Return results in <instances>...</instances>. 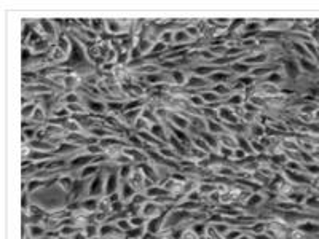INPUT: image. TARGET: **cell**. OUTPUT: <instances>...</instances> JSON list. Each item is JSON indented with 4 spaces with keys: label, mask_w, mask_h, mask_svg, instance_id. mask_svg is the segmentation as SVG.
I'll return each mask as SVG.
<instances>
[{
    "label": "cell",
    "mask_w": 319,
    "mask_h": 239,
    "mask_svg": "<svg viewBox=\"0 0 319 239\" xmlns=\"http://www.w3.org/2000/svg\"><path fill=\"white\" fill-rule=\"evenodd\" d=\"M93 239H104V237H101V236H96V237H93Z\"/></svg>",
    "instance_id": "b9f144b4"
},
{
    "label": "cell",
    "mask_w": 319,
    "mask_h": 239,
    "mask_svg": "<svg viewBox=\"0 0 319 239\" xmlns=\"http://www.w3.org/2000/svg\"><path fill=\"white\" fill-rule=\"evenodd\" d=\"M147 234L146 231V226H140V228H133V230H129L128 233H125V239H144V236Z\"/></svg>",
    "instance_id": "d6a6232c"
},
{
    "label": "cell",
    "mask_w": 319,
    "mask_h": 239,
    "mask_svg": "<svg viewBox=\"0 0 319 239\" xmlns=\"http://www.w3.org/2000/svg\"><path fill=\"white\" fill-rule=\"evenodd\" d=\"M262 82H267V83H271L274 86H281L284 82H286V75L282 70H273L271 73L267 75V78L265 80H262Z\"/></svg>",
    "instance_id": "d6986e66"
},
{
    "label": "cell",
    "mask_w": 319,
    "mask_h": 239,
    "mask_svg": "<svg viewBox=\"0 0 319 239\" xmlns=\"http://www.w3.org/2000/svg\"><path fill=\"white\" fill-rule=\"evenodd\" d=\"M48 233V230L43 225H27L24 226V234H29L26 237H32V239H42L45 237ZM24 237V239H26Z\"/></svg>",
    "instance_id": "5bb4252c"
},
{
    "label": "cell",
    "mask_w": 319,
    "mask_h": 239,
    "mask_svg": "<svg viewBox=\"0 0 319 239\" xmlns=\"http://www.w3.org/2000/svg\"><path fill=\"white\" fill-rule=\"evenodd\" d=\"M238 239H254V236H252V234H246V233H243V234H241Z\"/></svg>",
    "instance_id": "60d3db41"
},
{
    "label": "cell",
    "mask_w": 319,
    "mask_h": 239,
    "mask_svg": "<svg viewBox=\"0 0 319 239\" xmlns=\"http://www.w3.org/2000/svg\"><path fill=\"white\" fill-rule=\"evenodd\" d=\"M158 40L163 42V43H166L168 47H172L174 45V29H169V27L168 29H163L160 32Z\"/></svg>",
    "instance_id": "f1b7e54d"
},
{
    "label": "cell",
    "mask_w": 319,
    "mask_h": 239,
    "mask_svg": "<svg viewBox=\"0 0 319 239\" xmlns=\"http://www.w3.org/2000/svg\"><path fill=\"white\" fill-rule=\"evenodd\" d=\"M187 99H189L190 105L193 108H198V110H201V108L207 107L204 99H203V96L200 93H189V94H187Z\"/></svg>",
    "instance_id": "ffe728a7"
},
{
    "label": "cell",
    "mask_w": 319,
    "mask_h": 239,
    "mask_svg": "<svg viewBox=\"0 0 319 239\" xmlns=\"http://www.w3.org/2000/svg\"><path fill=\"white\" fill-rule=\"evenodd\" d=\"M96 161V156L93 155H88V153H79L70 158L69 161V168L72 169H83L85 166L88 165H93V163Z\"/></svg>",
    "instance_id": "ba28073f"
},
{
    "label": "cell",
    "mask_w": 319,
    "mask_h": 239,
    "mask_svg": "<svg viewBox=\"0 0 319 239\" xmlns=\"http://www.w3.org/2000/svg\"><path fill=\"white\" fill-rule=\"evenodd\" d=\"M198 193L201 194V196H209V194H212L217 190V183H211V182H201L198 183Z\"/></svg>",
    "instance_id": "d4e9b609"
},
{
    "label": "cell",
    "mask_w": 319,
    "mask_h": 239,
    "mask_svg": "<svg viewBox=\"0 0 319 239\" xmlns=\"http://www.w3.org/2000/svg\"><path fill=\"white\" fill-rule=\"evenodd\" d=\"M227 69L232 72L235 75V78H236V77H243V75H249V72H251L252 67L247 66V64L243 62V61H235V62L230 64Z\"/></svg>",
    "instance_id": "9a60e30c"
},
{
    "label": "cell",
    "mask_w": 319,
    "mask_h": 239,
    "mask_svg": "<svg viewBox=\"0 0 319 239\" xmlns=\"http://www.w3.org/2000/svg\"><path fill=\"white\" fill-rule=\"evenodd\" d=\"M91 30H94L97 35H101V34H104L105 32V19H102V18H93L91 19V27H90Z\"/></svg>",
    "instance_id": "1f68e13d"
},
{
    "label": "cell",
    "mask_w": 319,
    "mask_h": 239,
    "mask_svg": "<svg viewBox=\"0 0 319 239\" xmlns=\"http://www.w3.org/2000/svg\"><path fill=\"white\" fill-rule=\"evenodd\" d=\"M36 26H37L40 34L45 37L47 40H50L51 43H56L61 32H59V27L56 26V23H54L53 19H45V18L37 19Z\"/></svg>",
    "instance_id": "6da1fadb"
},
{
    "label": "cell",
    "mask_w": 319,
    "mask_h": 239,
    "mask_svg": "<svg viewBox=\"0 0 319 239\" xmlns=\"http://www.w3.org/2000/svg\"><path fill=\"white\" fill-rule=\"evenodd\" d=\"M281 66H282V72L286 75V78L295 80L300 75V64H299V61L286 58L284 61H281Z\"/></svg>",
    "instance_id": "5b68a950"
},
{
    "label": "cell",
    "mask_w": 319,
    "mask_h": 239,
    "mask_svg": "<svg viewBox=\"0 0 319 239\" xmlns=\"http://www.w3.org/2000/svg\"><path fill=\"white\" fill-rule=\"evenodd\" d=\"M99 171H101L99 165H97V163H93V165H88V166H85L83 169L79 171V179H83V180L93 179Z\"/></svg>",
    "instance_id": "ac0fdd59"
},
{
    "label": "cell",
    "mask_w": 319,
    "mask_h": 239,
    "mask_svg": "<svg viewBox=\"0 0 319 239\" xmlns=\"http://www.w3.org/2000/svg\"><path fill=\"white\" fill-rule=\"evenodd\" d=\"M147 220L142 214H137V215H131L129 217V222L131 225H133V228H140V226H146L147 225Z\"/></svg>",
    "instance_id": "d590c367"
},
{
    "label": "cell",
    "mask_w": 319,
    "mask_h": 239,
    "mask_svg": "<svg viewBox=\"0 0 319 239\" xmlns=\"http://www.w3.org/2000/svg\"><path fill=\"white\" fill-rule=\"evenodd\" d=\"M265 201V196H263L262 193L256 191V193H251V196L246 200L244 206L249 209H254V208H259V206H262V203Z\"/></svg>",
    "instance_id": "44dd1931"
},
{
    "label": "cell",
    "mask_w": 319,
    "mask_h": 239,
    "mask_svg": "<svg viewBox=\"0 0 319 239\" xmlns=\"http://www.w3.org/2000/svg\"><path fill=\"white\" fill-rule=\"evenodd\" d=\"M254 239H274L273 236H270L268 233H263V234H256Z\"/></svg>",
    "instance_id": "ab89813d"
},
{
    "label": "cell",
    "mask_w": 319,
    "mask_h": 239,
    "mask_svg": "<svg viewBox=\"0 0 319 239\" xmlns=\"http://www.w3.org/2000/svg\"><path fill=\"white\" fill-rule=\"evenodd\" d=\"M190 230L198 236V237H204L206 234H207V231H209V226H207V223L203 220V222H193L192 223V226H190Z\"/></svg>",
    "instance_id": "484cf974"
},
{
    "label": "cell",
    "mask_w": 319,
    "mask_h": 239,
    "mask_svg": "<svg viewBox=\"0 0 319 239\" xmlns=\"http://www.w3.org/2000/svg\"><path fill=\"white\" fill-rule=\"evenodd\" d=\"M249 231L252 236L256 234H263V233H268V222L265 220H257L249 226Z\"/></svg>",
    "instance_id": "cb8c5ba5"
},
{
    "label": "cell",
    "mask_w": 319,
    "mask_h": 239,
    "mask_svg": "<svg viewBox=\"0 0 319 239\" xmlns=\"http://www.w3.org/2000/svg\"><path fill=\"white\" fill-rule=\"evenodd\" d=\"M61 102H62L64 105H70V104H80V102H83V101H82L80 94L77 93V91H67V93H65V94L62 96Z\"/></svg>",
    "instance_id": "4316f807"
},
{
    "label": "cell",
    "mask_w": 319,
    "mask_h": 239,
    "mask_svg": "<svg viewBox=\"0 0 319 239\" xmlns=\"http://www.w3.org/2000/svg\"><path fill=\"white\" fill-rule=\"evenodd\" d=\"M181 239H200V237H198V236H196V234L190 230V228H184Z\"/></svg>",
    "instance_id": "74e56055"
},
{
    "label": "cell",
    "mask_w": 319,
    "mask_h": 239,
    "mask_svg": "<svg viewBox=\"0 0 319 239\" xmlns=\"http://www.w3.org/2000/svg\"><path fill=\"white\" fill-rule=\"evenodd\" d=\"M45 122H47V110L42 104H39L34 115H32V118H30V123H34V125L39 126V123H45Z\"/></svg>",
    "instance_id": "603a6c76"
},
{
    "label": "cell",
    "mask_w": 319,
    "mask_h": 239,
    "mask_svg": "<svg viewBox=\"0 0 319 239\" xmlns=\"http://www.w3.org/2000/svg\"><path fill=\"white\" fill-rule=\"evenodd\" d=\"M164 215H166V212L161 214V215H158V217H153V219H149V220H147V225H146V231H147V234L155 236V234H158V233L163 231Z\"/></svg>",
    "instance_id": "9c48e42d"
},
{
    "label": "cell",
    "mask_w": 319,
    "mask_h": 239,
    "mask_svg": "<svg viewBox=\"0 0 319 239\" xmlns=\"http://www.w3.org/2000/svg\"><path fill=\"white\" fill-rule=\"evenodd\" d=\"M153 137L161 140V142L168 144V137H169V129H168V125L164 123H153L150 126V131H149Z\"/></svg>",
    "instance_id": "8fae6325"
},
{
    "label": "cell",
    "mask_w": 319,
    "mask_h": 239,
    "mask_svg": "<svg viewBox=\"0 0 319 239\" xmlns=\"http://www.w3.org/2000/svg\"><path fill=\"white\" fill-rule=\"evenodd\" d=\"M70 239H88V237H86V234L83 233V230H79V231H77V233H75Z\"/></svg>",
    "instance_id": "f35d334b"
},
{
    "label": "cell",
    "mask_w": 319,
    "mask_h": 239,
    "mask_svg": "<svg viewBox=\"0 0 319 239\" xmlns=\"http://www.w3.org/2000/svg\"><path fill=\"white\" fill-rule=\"evenodd\" d=\"M195 42L196 40L189 35V32L185 30V27L174 29V45L185 47V45H190V43H195Z\"/></svg>",
    "instance_id": "7c38bea8"
},
{
    "label": "cell",
    "mask_w": 319,
    "mask_h": 239,
    "mask_svg": "<svg viewBox=\"0 0 319 239\" xmlns=\"http://www.w3.org/2000/svg\"><path fill=\"white\" fill-rule=\"evenodd\" d=\"M120 176L118 171H111L105 176V190H104V196H111V194L117 193L120 190Z\"/></svg>",
    "instance_id": "8992f818"
},
{
    "label": "cell",
    "mask_w": 319,
    "mask_h": 239,
    "mask_svg": "<svg viewBox=\"0 0 319 239\" xmlns=\"http://www.w3.org/2000/svg\"><path fill=\"white\" fill-rule=\"evenodd\" d=\"M26 239H32V237H26Z\"/></svg>",
    "instance_id": "7bdbcfd3"
},
{
    "label": "cell",
    "mask_w": 319,
    "mask_h": 239,
    "mask_svg": "<svg viewBox=\"0 0 319 239\" xmlns=\"http://www.w3.org/2000/svg\"><path fill=\"white\" fill-rule=\"evenodd\" d=\"M83 104L90 115H104L107 113V102L99 101L96 97H86L83 99Z\"/></svg>",
    "instance_id": "277c9868"
},
{
    "label": "cell",
    "mask_w": 319,
    "mask_h": 239,
    "mask_svg": "<svg viewBox=\"0 0 319 239\" xmlns=\"http://www.w3.org/2000/svg\"><path fill=\"white\" fill-rule=\"evenodd\" d=\"M118 193H120V196H122V201L128 204L131 200L134 198V194L137 193V190H136V187L129 180H122V182H120V190H118Z\"/></svg>",
    "instance_id": "30bf717a"
},
{
    "label": "cell",
    "mask_w": 319,
    "mask_h": 239,
    "mask_svg": "<svg viewBox=\"0 0 319 239\" xmlns=\"http://www.w3.org/2000/svg\"><path fill=\"white\" fill-rule=\"evenodd\" d=\"M166 125L174 126L178 129H182V131H189L190 129V113L185 115V113H181V112H171Z\"/></svg>",
    "instance_id": "3957f363"
},
{
    "label": "cell",
    "mask_w": 319,
    "mask_h": 239,
    "mask_svg": "<svg viewBox=\"0 0 319 239\" xmlns=\"http://www.w3.org/2000/svg\"><path fill=\"white\" fill-rule=\"evenodd\" d=\"M105 171H99L96 176L90 180L86 188V196L91 198H101L104 196V190H105Z\"/></svg>",
    "instance_id": "7a4b0ae2"
},
{
    "label": "cell",
    "mask_w": 319,
    "mask_h": 239,
    "mask_svg": "<svg viewBox=\"0 0 319 239\" xmlns=\"http://www.w3.org/2000/svg\"><path fill=\"white\" fill-rule=\"evenodd\" d=\"M133 171H134V166L133 165H123L118 168V176H120V180H129V177L133 176Z\"/></svg>",
    "instance_id": "836d02e7"
},
{
    "label": "cell",
    "mask_w": 319,
    "mask_h": 239,
    "mask_svg": "<svg viewBox=\"0 0 319 239\" xmlns=\"http://www.w3.org/2000/svg\"><path fill=\"white\" fill-rule=\"evenodd\" d=\"M212 90L222 97V99H227V97L233 93L232 90V85H214L212 86Z\"/></svg>",
    "instance_id": "4dcf8cb0"
},
{
    "label": "cell",
    "mask_w": 319,
    "mask_h": 239,
    "mask_svg": "<svg viewBox=\"0 0 319 239\" xmlns=\"http://www.w3.org/2000/svg\"><path fill=\"white\" fill-rule=\"evenodd\" d=\"M246 93H232L227 99H225V104L230 105V107H243L246 104Z\"/></svg>",
    "instance_id": "e0dca14e"
},
{
    "label": "cell",
    "mask_w": 319,
    "mask_h": 239,
    "mask_svg": "<svg viewBox=\"0 0 319 239\" xmlns=\"http://www.w3.org/2000/svg\"><path fill=\"white\" fill-rule=\"evenodd\" d=\"M164 209L163 206H160L158 203H155L153 200L147 201L144 206H142V209H140V214L146 217V219H153V217H158L161 214H164Z\"/></svg>",
    "instance_id": "52a82bcc"
},
{
    "label": "cell",
    "mask_w": 319,
    "mask_h": 239,
    "mask_svg": "<svg viewBox=\"0 0 319 239\" xmlns=\"http://www.w3.org/2000/svg\"><path fill=\"white\" fill-rule=\"evenodd\" d=\"M243 233H244V230H241V228H232V230L225 234V239H238Z\"/></svg>",
    "instance_id": "8d00e7d4"
},
{
    "label": "cell",
    "mask_w": 319,
    "mask_h": 239,
    "mask_svg": "<svg viewBox=\"0 0 319 239\" xmlns=\"http://www.w3.org/2000/svg\"><path fill=\"white\" fill-rule=\"evenodd\" d=\"M211 230L214 231V234H217L219 237H225V234L232 230V226H230V223H227L225 220L222 222H217V223H212L211 225Z\"/></svg>",
    "instance_id": "7402d4cb"
},
{
    "label": "cell",
    "mask_w": 319,
    "mask_h": 239,
    "mask_svg": "<svg viewBox=\"0 0 319 239\" xmlns=\"http://www.w3.org/2000/svg\"><path fill=\"white\" fill-rule=\"evenodd\" d=\"M150 126H152V125L147 122V120H146L144 116H140V118L137 120V122L134 123L133 128H134V131H136V133H144V131H150Z\"/></svg>",
    "instance_id": "e575fe53"
},
{
    "label": "cell",
    "mask_w": 319,
    "mask_h": 239,
    "mask_svg": "<svg viewBox=\"0 0 319 239\" xmlns=\"http://www.w3.org/2000/svg\"><path fill=\"white\" fill-rule=\"evenodd\" d=\"M99 203H101V198L86 196V198H83V201H80V209L88 214H94L99 211Z\"/></svg>",
    "instance_id": "2e32d148"
},
{
    "label": "cell",
    "mask_w": 319,
    "mask_h": 239,
    "mask_svg": "<svg viewBox=\"0 0 319 239\" xmlns=\"http://www.w3.org/2000/svg\"><path fill=\"white\" fill-rule=\"evenodd\" d=\"M75 180H77V179H74V177L70 176V174H64V176L56 177V185H58L64 193L70 194L72 190H74V185H75Z\"/></svg>",
    "instance_id": "4fadbf2b"
},
{
    "label": "cell",
    "mask_w": 319,
    "mask_h": 239,
    "mask_svg": "<svg viewBox=\"0 0 319 239\" xmlns=\"http://www.w3.org/2000/svg\"><path fill=\"white\" fill-rule=\"evenodd\" d=\"M126 144L131 145V147H134V148H139V150L146 147L144 140L140 139V136H139L137 133H131V134H128V136H126Z\"/></svg>",
    "instance_id": "83f0119b"
},
{
    "label": "cell",
    "mask_w": 319,
    "mask_h": 239,
    "mask_svg": "<svg viewBox=\"0 0 319 239\" xmlns=\"http://www.w3.org/2000/svg\"><path fill=\"white\" fill-rule=\"evenodd\" d=\"M99 226H101V225L91 220L90 223H88V225L83 228V233L86 234V237H88V239H93V237L99 236Z\"/></svg>",
    "instance_id": "f546056e"
}]
</instances>
